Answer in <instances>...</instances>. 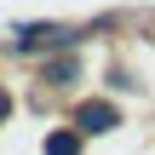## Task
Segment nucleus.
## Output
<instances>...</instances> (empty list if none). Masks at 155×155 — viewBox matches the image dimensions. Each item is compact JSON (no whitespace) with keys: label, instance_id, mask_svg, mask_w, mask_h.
Returning <instances> with one entry per match:
<instances>
[{"label":"nucleus","instance_id":"nucleus-1","mask_svg":"<svg viewBox=\"0 0 155 155\" xmlns=\"http://www.w3.org/2000/svg\"><path fill=\"white\" fill-rule=\"evenodd\" d=\"M109 121H115V109H109V104H86V109H81V127H92V132H104Z\"/></svg>","mask_w":155,"mask_h":155},{"label":"nucleus","instance_id":"nucleus-2","mask_svg":"<svg viewBox=\"0 0 155 155\" xmlns=\"http://www.w3.org/2000/svg\"><path fill=\"white\" fill-rule=\"evenodd\" d=\"M46 155H75V138H69V132H58V138L46 144Z\"/></svg>","mask_w":155,"mask_h":155},{"label":"nucleus","instance_id":"nucleus-3","mask_svg":"<svg viewBox=\"0 0 155 155\" xmlns=\"http://www.w3.org/2000/svg\"><path fill=\"white\" fill-rule=\"evenodd\" d=\"M0 115H6V92H0Z\"/></svg>","mask_w":155,"mask_h":155}]
</instances>
